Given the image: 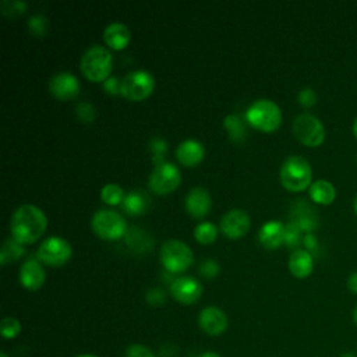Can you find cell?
<instances>
[{
	"mask_svg": "<svg viewBox=\"0 0 357 357\" xmlns=\"http://www.w3.org/2000/svg\"><path fill=\"white\" fill-rule=\"evenodd\" d=\"M47 219L45 212L32 204L18 206L10 220L11 234L21 244H31L36 241L45 233Z\"/></svg>",
	"mask_w": 357,
	"mask_h": 357,
	"instance_id": "obj_1",
	"label": "cell"
},
{
	"mask_svg": "<svg viewBox=\"0 0 357 357\" xmlns=\"http://www.w3.org/2000/svg\"><path fill=\"white\" fill-rule=\"evenodd\" d=\"M279 177L286 190L298 192L310 188L312 184V169L305 158L300 155H290L282 163Z\"/></svg>",
	"mask_w": 357,
	"mask_h": 357,
	"instance_id": "obj_2",
	"label": "cell"
},
{
	"mask_svg": "<svg viewBox=\"0 0 357 357\" xmlns=\"http://www.w3.org/2000/svg\"><path fill=\"white\" fill-rule=\"evenodd\" d=\"M112 64H113L112 53L109 52V49L100 45L89 46L84 52L79 63L82 74L93 82L107 79L112 71Z\"/></svg>",
	"mask_w": 357,
	"mask_h": 357,
	"instance_id": "obj_3",
	"label": "cell"
},
{
	"mask_svg": "<svg viewBox=\"0 0 357 357\" xmlns=\"http://www.w3.org/2000/svg\"><path fill=\"white\" fill-rule=\"evenodd\" d=\"M245 120L261 131H275L282 123V110L271 99H258L245 110Z\"/></svg>",
	"mask_w": 357,
	"mask_h": 357,
	"instance_id": "obj_4",
	"label": "cell"
},
{
	"mask_svg": "<svg viewBox=\"0 0 357 357\" xmlns=\"http://www.w3.org/2000/svg\"><path fill=\"white\" fill-rule=\"evenodd\" d=\"M294 137L305 146L317 148L325 141L326 132L322 121L311 113H300L293 121Z\"/></svg>",
	"mask_w": 357,
	"mask_h": 357,
	"instance_id": "obj_5",
	"label": "cell"
},
{
	"mask_svg": "<svg viewBox=\"0 0 357 357\" xmlns=\"http://www.w3.org/2000/svg\"><path fill=\"white\" fill-rule=\"evenodd\" d=\"M92 230L105 240H117L126 236L127 226L123 215L113 209H99L91 219Z\"/></svg>",
	"mask_w": 357,
	"mask_h": 357,
	"instance_id": "obj_6",
	"label": "cell"
},
{
	"mask_svg": "<svg viewBox=\"0 0 357 357\" xmlns=\"http://www.w3.org/2000/svg\"><path fill=\"white\" fill-rule=\"evenodd\" d=\"M160 259L163 266L173 273L184 272L192 264V251L181 240H166L160 247Z\"/></svg>",
	"mask_w": 357,
	"mask_h": 357,
	"instance_id": "obj_7",
	"label": "cell"
},
{
	"mask_svg": "<svg viewBox=\"0 0 357 357\" xmlns=\"http://www.w3.org/2000/svg\"><path fill=\"white\" fill-rule=\"evenodd\" d=\"M155 88V78L146 70H134L126 74L121 81V95L128 100H142Z\"/></svg>",
	"mask_w": 357,
	"mask_h": 357,
	"instance_id": "obj_8",
	"label": "cell"
},
{
	"mask_svg": "<svg viewBox=\"0 0 357 357\" xmlns=\"http://www.w3.org/2000/svg\"><path fill=\"white\" fill-rule=\"evenodd\" d=\"M180 180L181 174L178 167L170 162H163L155 165L152 169L148 178V185L156 194H167L180 184Z\"/></svg>",
	"mask_w": 357,
	"mask_h": 357,
	"instance_id": "obj_9",
	"label": "cell"
},
{
	"mask_svg": "<svg viewBox=\"0 0 357 357\" xmlns=\"http://www.w3.org/2000/svg\"><path fill=\"white\" fill-rule=\"evenodd\" d=\"M71 252L73 250L67 240L59 236H52L42 241V244L38 247L36 257L39 261L47 265L60 266L70 259Z\"/></svg>",
	"mask_w": 357,
	"mask_h": 357,
	"instance_id": "obj_10",
	"label": "cell"
},
{
	"mask_svg": "<svg viewBox=\"0 0 357 357\" xmlns=\"http://www.w3.org/2000/svg\"><path fill=\"white\" fill-rule=\"evenodd\" d=\"M289 222L297 226L301 231L312 233L318 226V215L314 206H311L304 199H296L290 206Z\"/></svg>",
	"mask_w": 357,
	"mask_h": 357,
	"instance_id": "obj_11",
	"label": "cell"
},
{
	"mask_svg": "<svg viewBox=\"0 0 357 357\" xmlns=\"http://www.w3.org/2000/svg\"><path fill=\"white\" fill-rule=\"evenodd\" d=\"M170 294L181 304H192L201 297L202 286L192 276H178L170 284Z\"/></svg>",
	"mask_w": 357,
	"mask_h": 357,
	"instance_id": "obj_12",
	"label": "cell"
},
{
	"mask_svg": "<svg viewBox=\"0 0 357 357\" xmlns=\"http://www.w3.org/2000/svg\"><path fill=\"white\" fill-rule=\"evenodd\" d=\"M220 229L223 234L230 238L244 236L250 229V216L244 209H230L220 219Z\"/></svg>",
	"mask_w": 357,
	"mask_h": 357,
	"instance_id": "obj_13",
	"label": "cell"
},
{
	"mask_svg": "<svg viewBox=\"0 0 357 357\" xmlns=\"http://www.w3.org/2000/svg\"><path fill=\"white\" fill-rule=\"evenodd\" d=\"M49 89L52 95L60 100L73 99L79 92V81L74 74L68 71H61L50 78Z\"/></svg>",
	"mask_w": 357,
	"mask_h": 357,
	"instance_id": "obj_14",
	"label": "cell"
},
{
	"mask_svg": "<svg viewBox=\"0 0 357 357\" xmlns=\"http://www.w3.org/2000/svg\"><path fill=\"white\" fill-rule=\"evenodd\" d=\"M198 324H199V328L205 333H208L211 336H218L226 331L227 317H226L225 311L220 310L219 307L209 305V307H205L204 310H201V312L198 315Z\"/></svg>",
	"mask_w": 357,
	"mask_h": 357,
	"instance_id": "obj_15",
	"label": "cell"
},
{
	"mask_svg": "<svg viewBox=\"0 0 357 357\" xmlns=\"http://www.w3.org/2000/svg\"><path fill=\"white\" fill-rule=\"evenodd\" d=\"M46 279V272L38 258H28L20 269V282L28 290H38Z\"/></svg>",
	"mask_w": 357,
	"mask_h": 357,
	"instance_id": "obj_16",
	"label": "cell"
},
{
	"mask_svg": "<svg viewBox=\"0 0 357 357\" xmlns=\"http://www.w3.org/2000/svg\"><path fill=\"white\" fill-rule=\"evenodd\" d=\"M212 199L209 192L202 187H194L185 197V209L194 218H202L211 209Z\"/></svg>",
	"mask_w": 357,
	"mask_h": 357,
	"instance_id": "obj_17",
	"label": "cell"
},
{
	"mask_svg": "<svg viewBox=\"0 0 357 357\" xmlns=\"http://www.w3.org/2000/svg\"><path fill=\"white\" fill-rule=\"evenodd\" d=\"M258 238L265 248L275 250L284 243V225L279 220L265 222L258 233Z\"/></svg>",
	"mask_w": 357,
	"mask_h": 357,
	"instance_id": "obj_18",
	"label": "cell"
},
{
	"mask_svg": "<svg viewBox=\"0 0 357 357\" xmlns=\"http://www.w3.org/2000/svg\"><path fill=\"white\" fill-rule=\"evenodd\" d=\"M287 265H289L290 273L294 278L304 279L312 273V269H314L312 254L304 248H298L290 254Z\"/></svg>",
	"mask_w": 357,
	"mask_h": 357,
	"instance_id": "obj_19",
	"label": "cell"
},
{
	"mask_svg": "<svg viewBox=\"0 0 357 357\" xmlns=\"http://www.w3.org/2000/svg\"><path fill=\"white\" fill-rule=\"evenodd\" d=\"M205 148L197 139H184L176 148V158L184 166H195L204 159Z\"/></svg>",
	"mask_w": 357,
	"mask_h": 357,
	"instance_id": "obj_20",
	"label": "cell"
},
{
	"mask_svg": "<svg viewBox=\"0 0 357 357\" xmlns=\"http://www.w3.org/2000/svg\"><path fill=\"white\" fill-rule=\"evenodd\" d=\"M103 39L109 47H112L114 50H120L128 45V42L131 39V33L126 24L114 21V22H110L105 28Z\"/></svg>",
	"mask_w": 357,
	"mask_h": 357,
	"instance_id": "obj_21",
	"label": "cell"
},
{
	"mask_svg": "<svg viewBox=\"0 0 357 357\" xmlns=\"http://www.w3.org/2000/svg\"><path fill=\"white\" fill-rule=\"evenodd\" d=\"M310 198L318 204V205H331L336 199V188L335 185L325 180V178H318L312 181V184L308 188Z\"/></svg>",
	"mask_w": 357,
	"mask_h": 357,
	"instance_id": "obj_22",
	"label": "cell"
},
{
	"mask_svg": "<svg viewBox=\"0 0 357 357\" xmlns=\"http://www.w3.org/2000/svg\"><path fill=\"white\" fill-rule=\"evenodd\" d=\"M121 206L128 215H141L149 208V197L139 188L131 190L124 195Z\"/></svg>",
	"mask_w": 357,
	"mask_h": 357,
	"instance_id": "obj_23",
	"label": "cell"
},
{
	"mask_svg": "<svg viewBox=\"0 0 357 357\" xmlns=\"http://www.w3.org/2000/svg\"><path fill=\"white\" fill-rule=\"evenodd\" d=\"M126 243L134 251H146L152 247L151 236L139 227H130L126 231Z\"/></svg>",
	"mask_w": 357,
	"mask_h": 357,
	"instance_id": "obj_24",
	"label": "cell"
},
{
	"mask_svg": "<svg viewBox=\"0 0 357 357\" xmlns=\"http://www.w3.org/2000/svg\"><path fill=\"white\" fill-rule=\"evenodd\" d=\"M24 254V247L22 244L15 240L14 237H8L4 240L3 245H1V251H0V262L1 265L17 261L20 257H22Z\"/></svg>",
	"mask_w": 357,
	"mask_h": 357,
	"instance_id": "obj_25",
	"label": "cell"
},
{
	"mask_svg": "<svg viewBox=\"0 0 357 357\" xmlns=\"http://www.w3.org/2000/svg\"><path fill=\"white\" fill-rule=\"evenodd\" d=\"M230 138L233 141H243L245 138V126H244V121L241 120L240 116L237 114H229L225 117V121H223Z\"/></svg>",
	"mask_w": 357,
	"mask_h": 357,
	"instance_id": "obj_26",
	"label": "cell"
},
{
	"mask_svg": "<svg viewBox=\"0 0 357 357\" xmlns=\"http://www.w3.org/2000/svg\"><path fill=\"white\" fill-rule=\"evenodd\" d=\"M194 236L197 238L198 243H202V244H209L212 241H215L216 236H218V229L213 223L211 222H202V223H198L194 229Z\"/></svg>",
	"mask_w": 357,
	"mask_h": 357,
	"instance_id": "obj_27",
	"label": "cell"
},
{
	"mask_svg": "<svg viewBox=\"0 0 357 357\" xmlns=\"http://www.w3.org/2000/svg\"><path fill=\"white\" fill-rule=\"evenodd\" d=\"M100 198L109 204V205H117L120 202H123V198H124V192H123V188L116 184V183H109L106 185L102 187L100 190Z\"/></svg>",
	"mask_w": 357,
	"mask_h": 357,
	"instance_id": "obj_28",
	"label": "cell"
},
{
	"mask_svg": "<svg viewBox=\"0 0 357 357\" xmlns=\"http://www.w3.org/2000/svg\"><path fill=\"white\" fill-rule=\"evenodd\" d=\"M301 230L294 226L293 223H287L284 226V244L289 247V248H293L294 251L298 250V245L303 243V238L304 236H301Z\"/></svg>",
	"mask_w": 357,
	"mask_h": 357,
	"instance_id": "obj_29",
	"label": "cell"
},
{
	"mask_svg": "<svg viewBox=\"0 0 357 357\" xmlns=\"http://www.w3.org/2000/svg\"><path fill=\"white\" fill-rule=\"evenodd\" d=\"M0 331L4 339H14L21 332V322L14 317H4L0 324Z\"/></svg>",
	"mask_w": 357,
	"mask_h": 357,
	"instance_id": "obj_30",
	"label": "cell"
},
{
	"mask_svg": "<svg viewBox=\"0 0 357 357\" xmlns=\"http://www.w3.org/2000/svg\"><path fill=\"white\" fill-rule=\"evenodd\" d=\"M1 13L4 15H10V17H15L21 13L25 11L26 8V3L25 1H20V0H13V1H8V0H3L1 4Z\"/></svg>",
	"mask_w": 357,
	"mask_h": 357,
	"instance_id": "obj_31",
	"label": "cell"
},
{
	"mask_svg": "<svg viewBox=\"0 0 357 357\" xmlns=\"http://www.w3.org/2000/svg\"><path fill=\"white\" fill-rule=\"evenodd\" d=\"M28 26H29V31L33 33V35H39V36H43L46 33V29H47V20L45 15L42 14H35L29 18L28 21Z\"/></svg>",
	"mask_w": 357,
	"mask_h": 357,
	"instance_id": "obj_32",
	"label": "cell"
},
{
	"mask_svg": "<svg viewBox=\"0 0 357 357\" xmlns=\"http://www.w3.org/2000/svg\"><path fill=\"white\" fill-rule=\"evenodd\" d=\"M75 113L77 117L82 121V123H91L95 119V107L92 103L89 102H79L75 107Z\"/></svg>",
	"mask_w": 357,
	"mask_h": 357,
	"instance_id": "obj_33",
	"label": "cell"
},
{
	"mask_svg": "<svg viewBox=\"0 0 357 357\" xmlns=\"http://www.w3.org/2000/svg\"><path fill=\"white\" fill-rule=\"evenodd\" d=\"M167 146H166V142L162 139V138H153L152 142H151V151H152V159H153V163L155 165H159V163H163V155L166 152Z\"/></svg>",
	"mask_w": 357,
	"mask_h": 357,
	"instance_id": "obj_34",
	"label": "cell"
},
{
	"mask_svg": "<svg viewBox=\"0 0 357 357\" xmlns=\"http://www.w3.org/2000/svg\"><path fill=\"white\" fill-rule=\"evenodd\" d=\"M297 99H298V103L303 106V107H312L317 105V92L312 89V88H303L300 89L298 95H297Z\"/></svg>",
	"mask_w": 357,
	"mask_h": 357,
	"instance_id": "obj_35",
	"label": "cell"
},
{
	"mask_svg": "<svg viewBox=\"0 0 357 357\" xmlns=\"http://www.w3.org/2000/svg\"><path fill=\"white\" fill-rule=\"evenodd\" d=\"M219 269H220L219 264H218L215 259H212V258L204 259V261L201 262V265H199V273H201L204 278H206V279L215 278V276L219 273Z\"/></svg>",
	"mask_w": 357,
	"mask_h": 357,
	"instance_id": "obj_36",
	"label": "cell"
},
{
	"mask_svg": "<svg viewBox=\"0 0 357 357\" xmlns=\"http://www.w3.org/2000/svg\"><path fill=\"white\" fill-rule=\"evenodd\" d=\"M126 357H156L153 351L144 344H131L126 350Z\"/></svg>",
	"mask_w": 357,
	"mask_h": 357,
	"instance_id": "obj_37",
	"label": "cell"
},
{
	"mask_svg": "<svg viewBox=\"0 0 357 357\" xmlns=\"http://www.w3.org/2000/svg\"><path fill=\"white\" fill-rule=\"evenodd\" d=\"M165 297H166V294H165V291L160 287H152L146 293V300L152 305L163 304L165 303Z\"/></svg>",
	"mask_w": 357,
	"mask_h": 357,
	"instance_id": "obj_38",
	"label": "cell"
},
{
	"mask_svg": "<svg viewBox=\"0 0 357 357\" xmlns=\"http://www.w3.org/2000/svg\"><path fill=\"white\" fill-rule=\"evenodd\" d=\"M103 88L107 93L117 95L121 93V81L117 77H109L103 81Z\"/></svg>",
	"mask_w": 357,
	"mask_h": 357,
	"instance_id": "obj_39",
	"label": "cell"
},
{
	"mask_svg": "<svg viewBox=\"0 0 357 357\" xmlns=\"http://www.w3.org/2000/svg\"><path fill=\"white\" fill-rule=\"evenodd\" d=\"M303 244L305 245V250H307L308 252H312V251L317 248V245H318V240H317L315 234H312V233H305V234H304V238H303Z\"/></svg>",
	"mask_w": 357,
	"mask_h": 357,
	"instance_id": "obj_40",
	"label": "cell"
},
{
	"mask_svg": "<svg viewBox=\"0 0 357 357\" xmlns=\"http://www.w3.org/2000/svg\"><path fill=\"white\" fill-rule=\"evenodd\" d=\"M346 286H347V290H349L350 293L357 294V271H356V272H351V273L347 276Z\"/></svg>",
	"mask_w": 357,
	"mask_h": 357,
	"instance_id": "obj_41",
	"label": "cell"
},
{
	"mask_svg": "<svg viewBox=\"0 0 357 357\" xmlns=\"http://www.w3.org/2000/svg\"><path fill=\"white\" fill-rule=\"evenodd\" d=\"M199 357H222V356L219 353H216V351H205Z\"/></svg>",
	"mask_w": 357,
	"mask_h": 357,
	"instance_id": "obj_42",
	"label": "cell"
},
{
	"mask_svg": "<svg viewBox=\"0 0 357 357\" xmlns=\"http://www.w3.org/2000/svg\"><path fill=\"white\" fill-rule=\"evenodd\" d=\"M351 131H353V135H354V138L357 139V117H356V120L353 121V126H351Z\"/></svg>",
	"mask_w": 357,
	"mask_h": 357,
	"instance_id": "obj_43",
	"label": "cell"
},
{
	"mask_svg": "<svg viewBox=\"0 0 357 357\" xmlns=\"http://www.w3.org/2000/svg\"><path fill=\"white\" fill-rule=\"evenodd\" d=\"M339 357H357V354L353 351H343Z\"/></svg>",
	"mask_w": 357,
	"mask_h": 357,
	"instance_id": "obj_44",
	"label": "cell"
},
{
	"mask_svg": "<svg viewBox=\"0 0 357 357\" xmlns=\"http://www.w3.org/2000/svg\"><path fill=\"white\" fill-rule=\"evenodd\" d=\"M351 318H353V322H354V325L357 326V305L354 307V310H353V312H351Z\"/></svg>",
	"mask_w": 357,
	"mask_h": 357,
	"instance_id": "obj_45",
	"label": "cell"
},
{
	"mask_svg": "<svg viewBox=\"0 0 357 357\" xmlns=\"http://www.w3.org/2000/svg\"><path fill=\"white\" fill-rule=\"evenodd\" d=\"M353 211H354V213L357 215V195L354 197V201H353Z\"/></svg>",
	"mask_w": 357,
	"mask_h": 357,
	"instance_id": "obj_46",
	"label": "cell"
},
{
	"mask_svg": "<svg viewBox=\"0 0 357 357\" xmlns=\"http://www.w3.org/2000/svg\"><path fill=\"white\" fill-rule=\"evenodd\" d=\"M75 357H96V356H93V354H78Z\"/></svg>",
	"mask_w": 357,
	"mask_h": 357,
	"instance_id": "obj_47",
	"label": "cell"
},
{
	"mask_svg": "<svg viewBox=\"0 0 357 357\" xmlns=\"http://www.w3.org/2000/svg\"><path fill=\"white\" fill-rule=\"evenodd\" d=\"M0 357H8V356H7V354H6V353H4V351H1V354H0Z\"/></svg>",
	"mask_w": 357,
	"mask_h": 357,
	"instance_id": "obj_48",
	"label": "cell"
}]
</instances>
